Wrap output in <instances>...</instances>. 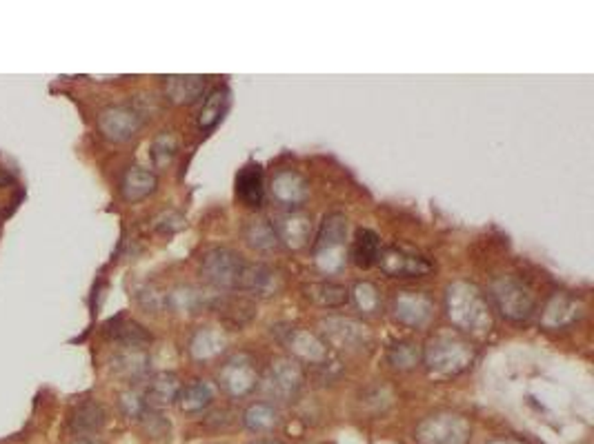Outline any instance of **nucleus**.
<instances>
[{
	"instance_id": "obj_1",
	"label": "nucleus",
	"mask_w": 594,
	"mask_h": 444,
	"mask_svg": "<svg viewBox=\"0 0 594 444\" xmlns=\"http://www.w3.org/2000/svg\"><path fill=\"white\" fill-rule=\"evenodd\" d=\"M446 311L459 331L486 333L492 329V306L486 293L472 282L456 280L446 289Z\"/></svg>"
},
{
	"instance_id": "obj_2",
	"label": "nucleus",
	"mask_w": 594,
	"mask_h": 444,
	"mask_svg": "<svg viewBox=\"0 0 594 444\" xmlns=\"http://www.w3.org/2000/svg\"><path fill=\"white\" fill-rule=\"evenodd\" d=\"M423 362L434 376H459L474 362V349L459 333L441 331L423 346Z\"/></svg>"
},
{
	"instance_id": "obj_3",
	"label": "nucleus",
	"mask_w": 594,
	"mask_h": 444,
	"mask_svg": "<svg viewBox=\"0 0 594 444\" xmlns=\"http://www.w3.org/2000/svg\"><path fill=\"white\" fill-rule=\"evenodd\" d=\"M487 300H492L494 309L512 322H523L536 309V296L530 284L512 274L496 275L487 289Z\"/></svg>"
},
{
	"instance_id": "obj_4",
	"label": "nucleus",
	"mask_w": 594,
	"mask_h": 444,
	"mask_svg": "<svg viewBox=\"0 0 594 444\" xmlns=\"http://www.w3.org/2000/svg\"><path fill=\"white\" fill-rule=\"evenodd\" d=\"M345 240H348V218L343 213H327L314 242V260L325 274H336L345 265Z\"/></svg>"
},
{
	"instance_id": "obj_5",
	"label": "nucleus",
	"mask_w": 594,
	"mask_h": 444,
	"mask_svg": "<svg viewBox=\"0 0 594 444\" xmlns=\"http://www.w3.org/2000/svg\"><path fill=\"white\" fill-rule=\"evenodd\" d=\"M245 265L247 260L241 253L225 247H214L207 249L201 256V275L212 287L223 289V291H238Z\"/></svg>"
},
{
	"instance_id": "obj_6",
	"label": "nucleus",
	"mask_w": 594,
	"mask_h": 444,
	"mask_svg": "<svg viewBox=\"0 0 594 444\" xmlns=\"http://www.w3.org/2000/svg\"><path fill=\"white\" fill-rule=\"evenodd\" d=\"M472 426L463 416L438 411L423 417L414 429L416 444H468Z\"/></svg>"
},
{
	"instance_id": "obj_7",
	"label": "nucleus",
	"mask_w": 594,
	"mask_h": 444,
	"mask_svg": "<svg viewBox=\"0 0 594 444\" xmlns=\"http://www.w3.org/2000/svg\"><path fill=\"white\" fill-rule=\"evenodd\" d=\"M143 123V111L134 109L130 105L105 107L99 114V120H96L100 136L109 142H118V145L130 142L140 131Z\"/></svg>"
},
{
	"instance_id": "obj_8",
	"label": "nucleus",
	"mask_w": 594,
	"mask_h": 444,
	"mask_svg": "<svg viewBox=\"0 0 594 444\" xmlns=\"http://www.w3.org/2000/svg\"><path fill=\"white\" fill-rule=\"evenodd\" d=\"M216 380H219V386L229 398L241 400L259 386V371H256L254 360L250 355L238 353L221 364Z\"/></svg>"
},
{
	"instance_id": "obj_9",
	"label": "nucleus",
	"mask_w": 594,
	"mask_h": 444,
	"mask_svg": "<svg viewBox=\"0 0 594 444\" xmlns=\"http://www.w3.org/2000/svg\"><path fill=\"white\" fill-rule=\"evenodd\" d=\"M303 386V369L292 358H277L268 367L263 377V389L272 395L274 400L290 402L299 395Z\"/></svg>"
},
{
	"instance_id": "obj_10",
	"label": "nucleus",
	"mask_w": 594,
	"mask_h": 444,
	"mask_svg": "<svg viewBox=\"0 0 594 444\" xmlns=\"http://www.w3.org/2000/svg\"><path fill=\"white\" fill-rule=\"evenodd\" d=\"M392 315L410 329H425L434 320V300L425 291H397L392 297Z\"/></svg>"
},
{
	"instance_id": "obj_11",
	"label": "nucleus",
	"mask_w": 594,
	"mask_h": 444,
	"mask_svg": "<svg viewBox=\"0 0 594 444\" xmlns=\"http://www.w3.org/2000/svg\"><path fill=\"white\" fill-rule=\"evenodd\" d=\"M376 265L388 278H425L434 269L428 258L398 247H388L385 251H381Z\"/></svg>"
},
{
	"instance_id": "obj_12",
	"label": "nucleus",
	"mask_w": 594,
	"mask_h": 444,
	"mask_svg": "<svg viewBox=\"0 0 594 444\" xmlns=\"http://www.w3.org/2000/svg\"><path fill=\"white\" fill-rule=\"evenodd\" d=\"M323 333H325L327 342L336 349L357 351L363 349L370 340V333L361 322L352 318H327L321 322Z\"/></svg>"
},
{
	"instance_id": "obj_13",
	"label": "nucleus",
	"mask_w": 594,
	"mask_h": 444,
	"mask_svg": "<svg viewBox=\"0 0 594 444\" xmlns=\"http://www.w3.org/2000/svg\"><path fill=\"white\" fill-rule=\"evenodd\" d=\"M269 191L281 207L296 209L309 198V182L294 169H281L272 176Z\"/></svg>"
},
{
	"instance_id": "obj_14",
	"label": "nucleus",
	"mask_w": 594,
	"mask_h": 444,
	"mask_svg": "<svg viewBox=\"0 0 594 444\" xmlns=\"http://www.w3.org/2000/svg\"><path fill=\"white\" fill-rule=\"evenodd\" d=\"M581 313H583V305L576 297L557 291L545 302L543 313H541V324L550 329V331H558V329L572 327L581 318Z\"/></svg>"
},
{
	"instance_id": "obj_15",
	"label": "nucleus",
	"mask_w": 594,
	"mask_h": 444,
	"mask_svg": "<svg viewBox=\"0 0 594 444\" xmlns=\"http://www.w3.org/2000/svg\"><path fill=\"white\" fill-rule=\"evenodd\" d=\"M281 284L283 280L274 266L265 265V262H247L238 291L256 297H269L281 291Z\"/></svg>"
},
{
	"instance_id": "obj_16",
	"label": "nucleus",
	"mask_w": 594,
	"mask_h": 444,
	"mask_svg": "<svg viewBox=\"0 0 594 444\" xmlns=\"http://www.w3.org/2000/svg\"><path fill=\"white\" fill-rule=\"evenodd\" d=\"M277 229L281 244H287L292 249H301L308 244L309 234H312V218L308 213L299 211V209H290V211L281 213L277 220L272 222Z\"/></svg>"
},
{
	"instance_id": "obj_17",
	"label": "nucleus",
	"mask_w": 594,
	"mask_h": 444,
	"mask_svg": "<svg viewBox=\"0 0 594 444\" xmlns=\"http://www.w3.org/2000/svg\"><path fill=\"white\" fill-rule=\"evenodd\" d=\"M287 346L299 360L312 364H323L327 360V342L308 329H290L287 331Z\"/></svg>"
},
{
	"instance_id": "obj_18",
	"label": "nucleus",
	"mask_w": 594,
	"mask_h": 444,
	"mask_svg": "<svg viewBox=\"0 0 594 444\" xmlns=\"http://www.w3.org/2000/svg\"><path fill=\"white\" fill-rule=\"evenodd\" d=\"M108 422V413L105 407L96 400H85V402L76 404L69 417V426H72L74 438L76 435H96Z\"/></svg>"
},
{
	"instance_id": "obj_19",
	"label": "nucleus",
	"mask_w": 594,
	"mask_h": 444,
	"mask_svg": "<svg viewBox=\"0 0 594 444\" xmlns=\"http://www.w3.org/2000/svg\"><path fill=\"white\" fill-rule=\"evenodd\" d=\"M165 98L172 105H192L205 91V78L203 75H167L163 78Z\"/></svg>"
},
{
	"instance_id": "obj_20",
	"label": "nucleus",
	"mask_w": 594,
	"mask_h": 444,
	"mask_svg": "<svg viewBox=\"0 0 594 444\" xmlns=\"http://www.w3.org/2000/svg\"><path fill=\"white\" fill-rule=\"evenodd\" d=\"M212 402H214V386L205 380H192L189 385L181 386L179 395H176V404L185 416H198V413L207 411Z\"/></svg>"
},
{
	"instance_id": "obj_21",
	"label": "nucleus",
	"mask_w": 594,
	"mask_h": 444,
	"mask_svg": "<svg viewBox=\"0 0 594 444\" xmlns=\"http://www.w3.org/2000/svg\"><path fill=\"white\" fill-rule=\"evenodd\" d=\"M157 186H158L157 173L134 164V167L127 169L125 176H123L121 194L127 202H140V200L149 198V195L157 191Z\"/></svg>"
},
{
	"instance_id": "obj_22",
	"label": "nucleus",
	"mask_w": 594,
	"mask_h": 444,
	"mask_svg": "<svg viewBox=\"0 0 594 444\" xmlns=\"http://www.w3.org/2000/svg\"><path fill=\"white\" fill-rule=\"evenodd\" d=\"M237 195L245 207L259 209L263 204L265 186H263V169L261 164H245L237 176Z\"/></svg>"
},
{
	"instance_id": "obj_23",
	"label": "nucleus",
	"mask_w": 594,
	"mask_h": 444,
	"mask_svg": "<svg viewBox=\"0 0 594 444\" xmlns=\"http://www.w3.org/2000/svg\"><path fill=\"white\" fill-rule=\"evenodd\" d=\"M181 380L176 373L172 371H161L157 373V376L149 380L148 389H145V404H148L149 408H158L161 411L163 407H167V404L176 402V395H179L181 391Z\"/></svg>"
},
{
	"instance_id": "obj_24",
	"label": "nucleus",
	"mask_w": 594,
	"mask_h": 444,
	"mask_svg": "<svg viewBox=\"0 0 594 444\" xmlns=\"http://www.w3.org/2000/svg\"><path fill=\"white\" fill-rule=\"evenodd\" d=\"M225 346H228V336L221 329L201 327L197 329V333L189 340V353H192L194 360L207 362V360L219 358L225 351Z\"/></svg>"
},
{
	"instance_id": "obj_25",
	"label": "nucleus",
	"mask_w": 594,
	"mask_h": 444,
	"mask_svg": "<svg viewBox=\"0 0 594 444\" xmlns=\"http://www.w3.org/2000/svg\"><path fill=\"white\" fill-rule=\"evenodd\" d=\"M243 240H245L247 247H252L254 251H277L281 247V240H278L277 229L269 220L265 218H250V220L243 225Z\"/></svg>"
},
{
	"instance_id": "obj_26",
	"label": "nucleus",
	"mask_w": 594,
	"mask_h": 444,
	"mask_svg": "<svg viewBox=\"0 0 594 444\" xmlns=\"http://www.w3.org/2000/svg\"><path fill=\"white\" fill-rule=\"evenodd\" d=\"M379 253H381L379 234L372 229H365V226L357 229L352 247H349V258H352L354 265H357L358 269H370V266H374L376 260H379Z\"/></svg>"
},
{
	"instance_id": "obj_27",
	"label": "nucleus",
	"mask_w": 594,
	"mask_h": 444,
	"mask_svg": "<svg viewBox=\"0 0 594 444\" xmlns=\"http://www.w3.org/2000/svg\"><path fill=\"white\" fill-rule=\"evenodd\" d=\"M243 424L252 433H272L281 424V413L272 402H252L243 411Z\"/></svg>"
},
{
	"instance_id": "obj_28",
	"label": "nucleus",
	"mask_w": 594,
	"mask_h": 444,
	"mask_svg": "<svg viewBox=\"0 0 594 444\" xmlns=\"http://www.w3.org/2000/svg\"><path fill=\"white\" fill-rule=\"evenodd\" d=\"M305 297L323 309H336L349 302V289L339 282H314L305 287Z\"/></svg>"
},
{
	"instance_id": "obj_29",
	"label": "nucleus",
	"mask_w": 594,
	"mask_h": 444,
	"mask_svg": "<svg viewBox=\"0 0 594 444\" xmlns=\"http://www.w3.org/2000/svg\"><path fill=\"white\" fill-rule=\"evenodd\" d=\"M109 336L125 349H145L152 342V333L134 320H114L109 324Z\"/></svg>"
},
{
	"instance_id": "obj_30",
	"label": "nucleus",
	"mask_w": 594,
	"mask_h": 444,
	"mask_svg": "<svg viewBox=\"0 0 594 444\" xmlns=\"http://www.w3.org/2000/svg\"><path fill=\"white\" fill-rule=\"evenodd\" d=\"M225 111H228V91L216 87L214 91L203 100V107L201 111H198V120H197L198 129H201L203 133L212 131V129L223 120Z\"/></svg>"
},
{
	"instance_id": "obj_31",
	"label": "nucleus",
	"mask_w": 594,
	"mask_h": 444,
	"mask_svg": "<svg viewBox=\"0 0 594 444\" xmlns=\"http://www.w3.org/2000/svg\"><path fill=\"white\" fill-rule=\"evenodd\" d=\"M112 367L127 380H139L148 373V353L143 349H125L114 355Z\"/></svg>"
},
{
	"instance_id": "obj_32",
	"label": "nucleus",
	"mask_w": 594,
	"mask_h": 444,
	"mask_svg": "<svg viewBox=\"0 0 594 444\" xmlns=\"http://www.w3.org/2000/svg\"><path fill=\"white\" fill-rule=\"evenodd\" d=\"M210 309L219 311L225 320L238 324V327L254 315V305L247 302L245 297H212Z\"/></svg>"
},
{
	"instance_id": "obj_33",
	"label": "nucleus",
	"mask_w": 594,
	"mask_h": 444,
	"mask_svg": "<svg viewBox=\"0 0 594 444\" xmlns=\"http://www.w3.org/2000/svg\"><path fill=\"white\" fill-rule=\"evenodd\" d=\"M421 360H423V349L414 340H398L388 349V362L401 371H410L416 364H421Z\"/></svg>"
},
{
	"instance_id": "obj_34",
	"label": "nucleus",
	"mask_w": 594,
	"mask_h": 444,
	"mask_svg": "<svg viewBox=\"0 0 594 444\" xmlns=\"http://www.w3.org/2000/svg\"><path fill=\"white\" fill-rule=\"evenodd\" d=\"M176 154H179V138H176L172 131L158 133V136L152 140V147H149L152 163L154 167L158 169L170 167V164L174 163Z\"/></svg>"
},
{
	"instance_id": "obj_35",
	"label": "nucleus",
	"mask_w": 594,
	"mask_h": 444,
	"mask_svg": "<svg viewBox=\"0 0 594 444\" xmlns=\"http://www.w3.org/2000/svg\"><path fill=\"white\" fill-rule=\"evenodd\" d=\"M349 297L354 300V305L363 311V313H376L381 306V293L376 289V284L372 282H357L354 289L349 291Z\"/></svg>"
},
{
	"instance_id": "obj_36",
	"label": "nucleus",
	"mask_w": 594,
	"mask_h": 444,
	"mask_svg": "<svg viewBox=\"0 0 594 444\" xmlns=\"http://www.w3.org/2000/svg\"><path fill=\"white\" fill-rule=\"evenodd\" d=\"M139 422L143 424V431L149 435V438L161 440V438H165V435H170V429H172L170 420H167V417L163 416L158 408H149V407L145 408L143 416L139 417Z\"/></svg>"
},
{
	"instance_id": "obj_37",
	"label": "nucleus",
	"mask_w": 594,
	"mask_h": 444,
	"mask_svg": "<svg viewBox=\"0 0 594 444\" xmlns=\"http://www.w3.org/2000/svg\"><path fill=\"white\" fill-rule=\"evenodd\" d=\"M118 407H121V411L125 413L127 417L139 420L145 408H148V404H145V398L139 391H125V393L118 395Z\"/></svg>"
},
{
	"instance_id": "obj_38",
	"label": "nucleus",
	"mask_w": 594,
	"mask_h": 444,
	"mask_svg": "<svg viewBox=\"0 0 594 444\" xmlns=\"http://www.w3.org/2000/svg\"><path fill=\"white\" fill-rule=\"evenodd\" d=\"M185 226V218L179 211H163L154 218V229L161 234H176Z\"/></svg>"
},
{
	"instance_id": "obj_39",
	"label": "nucleus",
	"mask_w": 594,
	"mask_h": 444,
	"mask_svg": "<svg viewBox=\"0 0 594 444\" xmlns=\"http://www.w3.org/2000/svg\"><path fill=\"white\" fill-rule=\"evenodd\" d=\"M139 300H140V305L149 311H158L161 306H167V296L154 291V289H143V291L139 293Z\"/></svg>"
},
{
	"instance_id": "obj_40",
	"label": "nucleus",
	"mask_w": 594,
	"mask_h": 444,
	"mask_svg": "<svg viewBox=\"0 0 594 444\" xmlns=\"http://www.w3.org/2000/svg\"><path fill=\"white\" fill-rule=\"evenodd\" d=\"M14 173L10 171V169H5L3 167V163H0V186H10V185H14Z\"/></svg>"
},
{
	"instance_id": "obj_41",
	"label": "nucleus",
	"mask_w": 594,
	"mask_h": 444,
	"mask_svg": "<svg viewBox=\"0 0 594 444\" xmlns=\"http://www.w3.org/2000/svg\"><path fill=\"white\" fill-rule=\"evenodd\" d=\"M72 444H103V440L99 435H76L72 440Z\"/></svg>"
},
{
	"instance_id": "obj_42",
	"label": "nucleus",
	"mask_w": 594,
	"mask_h": 444,
	"mask_svg": "<svg viewBox=\"0 0 594 444\" xmlns=\"http://www.w3.org/2000/svg\"><path fill=\"white\" fill-rule=\"evenodd\" d=\"M487 444H523L518 442V440H512V438H499V440H492V442Z\"/></svg>"
},
{
	"instance_id": "obj_43",
	"label": "nucleus",
	"mask_w": 594,
	"mask_h": 444,
	"mask_svg": "<svg viewBox=\"0 0 594 444\" xmlns=\"http://www.w3.org/2000/svg\"><path fill=\"white\" fill-rule=\"evenodd\" d=\"M250 444H285V442H281V440H254V442Z\"/></svg>"
}]
</instances>
